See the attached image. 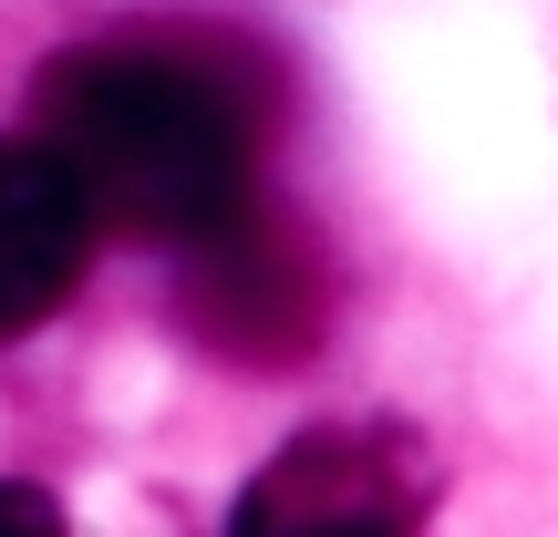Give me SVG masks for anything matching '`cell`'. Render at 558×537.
<instances>
[{"mask_svg":"<svg viewBox=\"0 0 558 537\" xmlns=\"http://www.w3.org/2000/svg\"><path fill=\"white\" fill-rule=\"evenodd\" d=\"M41 145L83 176L94 218L135 239H197L239 197H259L269 94L228 73V41H83L32 83Z\"/></svg>","mask_w":558,"mask_h":537,"instance_id":"cell-1","label":"cell"},{"mask_svg":"<svg viewBox=\"0 0 558 537\" xmlns=\"http://www.w3.org/2000/svg\"><path fill=\"white\" fill-rule=\"evenodd\" d=\"M177 310L239 373H290L331 331V259H320L311 218L239 197L228 218H207L197 239H177Z\"/></svg>","mask_w":558,"mask_h":537,"instance_id":"cell-2","label":"cell"},{"mask_svg":"<svg viewBox=\"0 0 558 537\" xmlns=\"http://www.w3.org/2000/svg\"><path fill=\"white\" fill-rule=\"evenodd\" d=\"M424 507H435V465L403 424H320L248 476L239 537H383L424 527Z\"/></svg>","mask_w":558,"mask_h":537,"instance_id":"cell-3","label":"cell"},{"mask_svg":"<svg viewBox=\"0 0 558 537\" xmlns=\"http://www.w3.org/2000/svg\"><path fill=\"white\" fill-rule=\"evenodd\" d=\"M94 269V197L41 135H0V341L41 331Z\"/></svg>","mask_w":558,"mask_h":537,"instance_id":"cell-4","label":"cell"},{"mask_svg":"<svg viewBox=\"0 0 558 537\" xmlns=\"http://www.w3.org/2000/svg\"><path fill=\"white\" fill-rule=\"evenodd\" d=\"M0 527H21V537H52V527H62V507L41 497V486H0Z\"/></svg>","mask_w":558,"mask_h":537,"instance_id":"cell-5","label":"cell"}]
</instances>
